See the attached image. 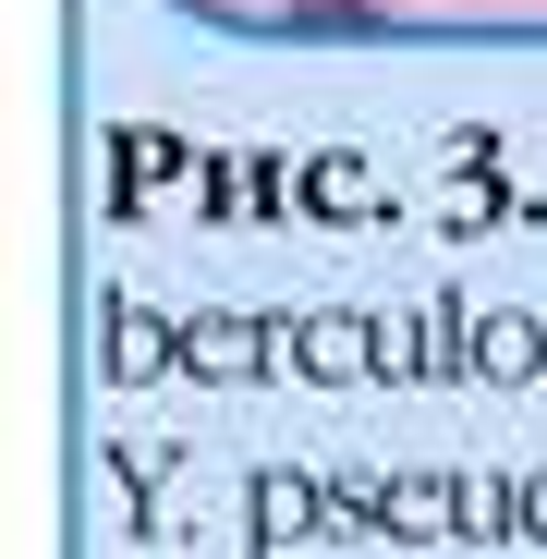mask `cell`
<instances>
[{
	"mask_svg": "<svg viewBox=\"0 0 547 559\" xmlns=\"http://www.w3.org/2000/svg\"><path fill=\"white\" fill-rule=\"evenodd\" d=\"M305 13H317V25H341V37H353V25H365V0H305Z\"/></svg>",
	"mask_w": 547,
	"mask_h": 559,
	"instance_id": "obj_1",
	"label": "cell"
}]
</instances>
